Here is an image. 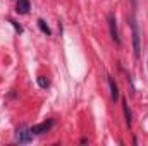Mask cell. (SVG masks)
<instances>
[{
	"label": "cell",
	"instance_id": "4",
	"mask_svg": "<svg viewBox=\"0 0 148 146\" xmlns=\"http://www.w3.org/2000/svg\"><path fill=\"white\" fill-rule=\"evenodd\" d=\"M52 126H53V120L48 119V120H45V122H41V124H38V126H33V127H31V132H33V134H45L47 131H50Z\"/></svg>",
	"mask_w": 148,
	"mask_h": 146
},
{
	"label": "cell",
	"instance_id": "9",
	"mask_svg": "<svg viewBox=\"0 0 148 146\" xmlns=\"http://www.w3.org/2000/svg\"><path fill=\"white\" fill-rule=\"evenodd\" d=\"M38 84H40L41 88H47V86H48V79H47L45 76H38Z\"/></svg>",
	"mask_w": 148,
	"mask_h": 146
},
{
	"label": "cell",
	"instance_id": "1",
	"mask_svg": "<svg viewBox=\"0 0 148 146\" xmlns=\"http://www.w3.org/2000/svg\"><path fill=\"white\" fill-rule=\"evenodd\" d=\"M129 24H131V36H133V48H134V57L140 59L141 55V45H140V28H138V23L134 17L129 19Z\"/></svg>",
	"mask_w": 148,
	"mask_h": 146
},
{
	"label": "cell",
	"instance_id": "11",
	"mask_svg": "<svg viewBox=\"0 0 148 146\" xmlns=\"http://www.w3.org/2000/svg\"><path fill=\"white\" fill-rule=\"evenodd\" d=\"M147 69H148V55H147Z\"/></svg>",
	"mask_w": 148,
	"mask_h": 146
},
{
	"label": "cell",
	"instance_id": "8",
	"mask_svg": "<svg viewBox=\"0 0 148 146\" xmlns=\"http://www.w3.org/2000/svg\"><path fill=\"white\" fill-rule=\"evenodd\" d=\"M38 28H40L45 35H50V28L45 24V21H43V19H38Z\"/></svg>",
	"mask_w": 148,
	"mask_h": 146
},
{
	"label": "cell",
	"instance_id": "7",
	"mask_svg": "<svg viewBox=\"0 0 148 146\" xmlns=\"http://www.w3.org/2000/svg\"><path fill=\"white\" fill-rule=\"evenodd\" d=\"M122 110H124V117H126V124L131 127V112L127 108V102L126 100H122Z\"/></svg>",
	"mask_w": 148,
	"mask_h": 146
},
{
	"label": "cell",
	"instance_id": "5",
	"mask_svg": "<svg viewBox=\"0 0 148 146\" xmlns=\"http://www.w3.org/2000/svg\"><path fill=\"white\" fill-rule=\"evenodd\" d=\"M109 88H110V98H112V102H115V100L119 98V88H117V84H115L114 77H109Z\"/></svg>",
	"mask_w": 148,
	"mask_h": 146
},
{
	"label": "cell",
	"instance_id": "10",
	"mask_svg": "<svg viewBox=\"0 0 148 146\" xmlns=\"http://www.w3.org/2000/svg\"><path fill=\"white\" fill-rule=\"evenodd\" d=\"M131 7H133V10H136V7H138V0H131Z\"/></svg>",
	"mask_w": 148,
	"mask_h": 146
},
{
	"label": "cell",
	"instance_id": "3",
	"mask_svg": "<svg viewBox=\"0 0 148 146\" xmlns=\"http://www.w3.org/2000/svg\"><path fill=\"white\" fill-rule=\"evenodd\" d=\"M107 23H109V33H110L112 41H115L119 45L121 43V38H119V31H117V24H115L114 14H107Z\"/></svg>",
	"mask_w": 148,
	"mask_h": 146
},
{
	"label": "cell",
	"instance_id": "2",
	"mask_svg": "<svg viewBox=\"0 0 148 146\" xmlns=\"http://www.w3.org/2000/svg\"><path fill=\"white\" fill-rule=\"evenodd\" d=\"M31 139H33L31 127H28V126H19V127L16 129V141H17L19 145H28V143H31Z\"/></svg>",
	"mask_w": 148,
	"mask_h": 146
},
{
	"label": "cell",
	"instance_id": "6",
	"mask_svg": "<svg viewBox=\"0 0 148 146\" xmlns=\"http://www.w3.org/2000/svg\"><path fill=\"white\" fill-rule=\"evenodd\" d=\"M16 10L19 14H28V10H29V0H17Z\"/></svg>",
	"mask_w": 148,
	"mask_h": 146
}]
</instances>
